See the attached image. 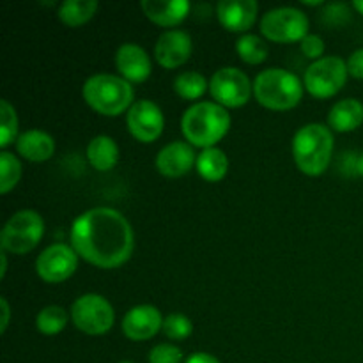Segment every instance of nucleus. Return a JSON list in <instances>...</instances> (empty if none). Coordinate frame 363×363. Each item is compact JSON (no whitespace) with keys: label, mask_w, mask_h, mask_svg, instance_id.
<instances>
[{"label":"nucleus","mask_w":363,"mask_h":363,"mask_svg":"<svg viewBox=\"0 0 363 363\" xmlns=\"http://www.w3.org/2000/svg\"><path fill=\"white\" fill-rule=\"evenodd\" d=\"M140 9L160 27H176L188 18L191 4L188 0H142Z\"/></svg>","instance_id":"18"},{"label":"nucleus","mask_w":363,"mask_h":363,"mask_svg":"<svg viewBox=\"0 0 363 363\" xmlns=\"http://www.w3.org/2000/svg\"><path fill=\"white\" fill-rule=\"evenodd\" d=\"M116 66L121 77L130 84H142L152 71L147 52L135 43H124L119 46L116 53Z\"/></svg>","instance_id":"15"},{"label":"nucleus","mask_w":363,"mask_h":363,"mask_svg":"<svg viewBox=\"0 0 363 363\" xmlns=\"http://www.w3.org/2000/svg\"><path fill=\"white\" fill-rule=\"evenodd\" d=\"M353 7L358 11V13L363 14V0H354Z\"/></svg>","instance_id":"38"},{"label":"nucleus","mask_w":363,"mask_h":363,"mask_svg":"<svg viewBox=\"0 0 363 363\" xmlns=\"http://www.w3.org/2000/svg\"><path fill=\"white\" fill-rule=\"evenodd\" d=\"M162 332L170 340H184L194 332V325L190 319L183 314H169L163 319Z\"/></svg>","instance_id":"29"},{"label":"nucleus","mask_w":363,"mask_h":363,"mask_svg":"<svg viewBox=\"0 0 363 363\" xmlns=\"http://www.w3.org/2000/svg\"><path fill=\"white\" fill-rule=\"evenodd\" d=\"M261 32L273 43H301L308 35V18L296 7H277L262 16Z\"/></svg>","instance_id":"9"},{"label":"nucleus","mask_w":363,"mask_h":363,"mask_svg":"<svg viewBox=\"0 0 363 363\" xmlns=\"http://www.w3.org/2000/svg\"><path fill=\"white\" fill-rule=\"evenodd\" d=\"M209 92L223 108H240L250 99L254 84L238 67H222L209 80Z\"/></svg>","instance_id":"10"},{"label":"nucleus","mask_w":363,"mask_h":363,"mask_svg":"<svg viewBox=\"0 0 363 363\" xmlns=\"http://www.w3.org/2000/svg\"><path fill=\"white\" fill-rule=\"evenodd\" d=\"M149 363H183V351L172 344H158L149 353Z\"/></svg>","instance_id":"30"},{"label":"nucleus","mask_w":363,"mask_h":363,"mask_svg":"<svg viewBox=\"0 0 363 363\" xmlns=\"http://www.w3.org/2000/svg\"><path fill=\"white\" fill-rule=\"evenodd\" d=\"M257 13L255 0H222L216 6L220 25L229 32H247L257 20Z\"/></svg>","instance_id":"17"},{"label":"nucleus","mask_w":363,"mask_h":363,"mask_svg":"<svg viewBox=\"0 0 363 363\" xmlns=\"http://www.w3.org/2000/svg\"><path fill=\"white\" fill-rule=\"evenodd\" d=\"M163 315L152 305H137L123 318V333L133 342L149 340L163 328Z\"/></svg>","instance_id":"14"},{"label":"nucleus","mask_w":363,"mask_h":363,"mask_svg":"<svg viewBox=\"0 0 363 363\" xmlns=\"http://www.w3.org/2000/svg\"><path fill=\"white\" fill-rule=\"evenodd\" d=\"M16 151L28 162H48L55 152V140L46 131L27 130L16 138Z\"/></svg>","instance_id":"19"},{"label":"nucleus","mask_w":363,"mask_h":363,"mask_svg":"<svg viewBox=\"0 0 363 363\" xmlns=\"http://www.w3.org/2000/svg\"><path fill=\"white\" fill-rule=\"evenodd\" d=\"M354 167H357V174H358V176L363 177V152L357 158V163H354Z\"/></svg>","instance_id":"37"},{"label":"nucleus","mask_w":363,"mask_h":363,"mask_svg":"<svg viewBox=\"0 0 363 363\" xmlns=\"http://www.w3.org/2000/svg\"><path fill=\"white\" fill-rule=\"evenodd\" d=\"M0 261H2V266H0V279H4V277H6V272H7V255L4 250H2V254H0Z\"/></svg>","instance_id":"36"},{"label":"nucleus","mask_w":363,"mask_h":363,"mask_svg":"<svg viewBox=\"0 0 363 363\" xmlns=\"http://www.w3.org/2000/svg\"><path fill=\"white\" fill-rule=\"evenodd\" d=\"M301 52L305 57L312 60L323 59V53H325V41H323L321 35L318 34H308L307 38L301 39Z\"/></svg>","instance_id":"32"},{"label":"nucleus","mask_w":363,"mask_h":363,"mask_svg":"<svg viewBox=\"0 0 363 363\" xmlns=\"http://www.w3.org/2000/svg\"><path fill=\"white\" fill-rule=\"evenodd\" d=\"M87 160L99 172H108L119 162V147L108 135H98L87 145Z\"/></svg>","instance_id":"21"},{"label":"nucleus","mask_w":363,"mask_h":363,"mask_svg":"<svg viewBox=\"0 0 363 363\" xmlns=\"http://www.w3.org/2000/svg\"><path fill=\"white\" fill-rule=\"evenodd\" d=\"M82 96L94 112L106 117H116L133 106L135 91L130 82L124 80L123 77L99 73L85 80Z\"/></svg>","instance_id":"4"},{"label":"nucleus","mask_w":363,"mask_h":363,"mask_svg":"<svg viewBox=\"0 0 363 363\" xmlns=\"http://www.w3.org/2000/svg\"><path fill=\"white\" fill-rule=\"evenodd\" d=\"M191 38L184 30H167L158 38L155 45V59L165 69H176L183 66L191 55Z\"/></svg>","instance_id":"13"},{"label":"nucleus","mask_w":363,"mask_h":363,"mask_svg":"<svg viewBox=\"0 0 363 363\" xmlns=\"http://www.w3.org/2000/svg\"><path fill=\"white\" fill-rule=\"evenodd\" d=\"M126 126L138 142L151 144L162 135L165 117L156 103L149 101V99H140V101H135L133 106L128 110Z\"/></svg>","instance_id":"12"},{"label":"nucleus","mask_w":363,"mask_h":363,"mask_svg":"<svg viewBox=\"0 0 363 363\" xmlns=\"http://www.w3.org/2000/svg\"><path fill=\"white\" fill-rule=\"evenodd\" d=\"M197 165L194 147L186 142H172L165 145L156 156V169L165 177H181Z\"/></svg>","instance_id":"16"},{"label":"nucleus","mask_w":363,"mask_h":363,"mask_svg":"<svg viewBox=\"0 0 363 363\" xmlns=\"http://www.w3.org/2000/svg\"><path fill=\"white\" fill-rule=\"evenodd\" d=\"M21 177V163L13 152H0V194H9Z\"/></svg>","instance_id":"27"},{"label":"nucleus","mask_w":363,"mask_h":363,"mask_svg":"<svg viewBox=\"0 0 363 363\" xmlns=\"http://www.w3.org/2000/svg\"><path fill=\"white\" fill-rule=\"evenodd\" d=\"M347 73L353 78H363V48L357 50L347 59Z\"/></svg>","instance_id":"33"},{"label":"nucleus","mask_w":363,"mask_h":363,"mask_svg":"<svg viewBox=\"0 0 363 363\" xmlns=\"http://www.w3.org/2000/svg\"><path fill=\"white\" fill-rule=\"evenodd\" d=\"M96 11V0H64L59 7V18L67 27H80L94 16Z\"/></svg>","instance_id":"23"},{"label":"nucleus","mask_w":363,"mask_h":363,"mask_svg":"<svg viewBox=\"0 0 363 363\" xmlns=\"http://www.w3.org/2000/svg\"><path fill=\"white\" fill-rule=\"evenodd\" d=\"M0 305H2V323H0V333H4L7 330V326H9L11 308H9V303H7L6 298H2V300H0Z\"/></svg>","instance_id":"35"},{"label":"nucleus","mask_w":363,"mask_h":363,"mask_svg":"<svg viewBox=\"0 0 363 363\" xmlns=\"http://www.w3.org/2000/svg\"><path fill=\"white\" fill-rule=\"evenodd\" d=\"M363 124V103L354 98L340 99L328 113V126L339 133H350Z\"/></svg>","instance_id":"20"},{"label":"nucleus","mask_w":363,"mask_h":363,"mask_svg":"<svg viewBox=\"0 0 363 363\" xmlns=\"http://www.w3.org/2000/svg\"><path fill=\"white\" fill-rule=\"evenodd\" d=\"M347 20H350V9H347L346 4H330L323 13V21L332 25V27L344 25Z\"/></svg>","instance_id":"31"},{"label":"nucleus","mask_w":363,"mask_h":363,"mask_svg":"<svg viewBox=\"0 0 363 363\" xmlns=\"http://www.w3.org/2000/svg\"><path fill=\"white\" fill-rule=\"evenodd\" d=\"M184 363H220L218 358H215L209 353H194L191 357L186 358Z\"/></svg>","instance_id":"34"},{"label":"nucleus","mask_w":363,"mask_h":363,"mask_svg":"<svg viewBox=\"0 0 363 363\" xmlns=\"http://www.w3.org/2000/svg\"><path fill=\"white\" fill-rule=\"evenodd\" d=\"M71 319L80 332L87 335H103L110 332L116 321V312L101 294L89 293L77 298L71 307Z\"/></svg>","instance_id":"8"},{"label":"nucleus","mask_w":363,"mask_h":363,"mask_svg":"<svg viewBox=\"0 0 363 363\" xmlns=\"http://www.w3.org/2000/svg\"><path fill=\"white\" fill-rule=\"evenodd\" d=\"M230 128L227 108L215 101H201L191 105L181 117V131L191 145L209 149L222 140Z\"/></svg>","instance_id":"2"},{"label":"nucleus","mask_w":363,"mask_h":363,"mask_svg":"<svg viewBox=\"0 0 363 363\" xmlns=\"http://www.w3.org/2000/svg\"><path fill=\"white\" fill-rule=\"evenodd\" d=\"M236 52L243 62L255 66V64H261L266 60V57H268V45L259 35L243 34L236 41Z\"/></svg>","instance_id":"25"},{"label":"nucleus","mask_w":363,"mask_h":363,"mask_svg":"<svg viewBox=\"0 0 363 363\" xmlns=\"http://www.w3.org/2000/svg\"><path fill=\"white\" fill-rule=\"evenodd\" d=\"M45 234V220L34 209L16 211L2 229L0 245L4 252L23 255L34 250Z\"/></svg>","instance_id":"6"},{"label":"nucleus","mask_w":363,"mask_h":363,"mask_svg":"<svg viewBox=\"0 0 363 363\" xmlns=\"http://www.w3.org/2000/svg\"><path fill=\"white\" fill-rule=\"evenodd\" d=\"M333 133L325 124L312 123L294 133L293 158L305 176L318 177L325 174L333 156Z\"/></svg>","instance_id":"3"},{"label":"nucleus","mask_w":363,"mask_h":363,"mask_svg":"<svg viewBox=\"0 0 363 363\" xmlns=\"http://www.w3.org/2000/svg\"><path fill=\"white\" fill-rule=\"evenodd\" d=\"M18 133V116L14 106L7 99L0 101V147L6 151L14 142Z\"/></svg>","instance_id":"28"},{"label":"nucleus","mask_w":363,"mask_h":363,"mask_svg":"<svg viewBox=\"0 0 363 363\" xmlns=\"http://www.w3.org/2000/svg\"><path fill=\"white\" fill-rule=\"evenodd\" d=\"M67 321H69V314L62 307L50 305V307H45L38 314L35 326H38V332L43 333V335H57V333L66 328Z\"/></svg>","instance_id":"26"},{"label":"nucleus","mask_w":363,"mask_h":363,"mask_svg":"<svg viewBox=\"0 0 363 363\" xmlns=\"http://www.w3.org/2000/svg\"><path fill=\"white\" fill-rule=\"evenodd\" d=\"M195 167H197V172L201 174L202 179L209 181V183H216V181H222L227 176L229 158L218 147L202 149L201 155L197 156V165Z\"/></svg>","instance_id":"22"},{"label":"nucleus","mask_w":363,"mask_h":363,"mask_svg":"<svg viewBox=\"0 0 363 363\" xmlns=\"http://www.w3.org/2000/svg\"><path fill=\"white\" fill-rule=\"evenodd\" d=\"M208 87V80L197 71H184V73L177 74L176 80H174V91L179 98L186 99V101H195L201 96H204Z\"/></svg>","instance_id":"24"},{"label":"nucleus","mask_w":363,"mask_h":363,"mask_svg":"<svg viewBox=\"0 0 363 363\" xmlns=\"http://www.w3.org/2000/svg\"><path fill=\"white\" fill-rule=\"evenodd\" d=\"M71 247L89 264L119 268L133 254V229L117 209L92 208L71 225Z\"/></svg>","instance_id":"1"},{"label":"nucleus","mask_w":363,"mask_h":363,"mask_svg":"<svg viewBox=\"0 0 363 363\" xmlns=\"http://www.w3.org/2000/svg\"><path fill=\"white\" fill-rule=\"evenodd\" d=\"M305 85L300 78L282 67L261 71L254 82V96L262 106L277 112L291 110L301 101Z\"/></svg>","instance_id":"5"},{"label":"nucleus","mask_w":363,"mask_h":363,"mask_svg":"<svg viewBox=\"0 0 363 363\" xmlns=\"http://www.w3.org/2000/svg\"><path fill=\"white\" fill-rule=\"evenodd\" d=\"M78 266V254L71 245L55 243L39 254L35 272L41 280L48 284H60L73 277Z\"/></svg>","instance_id":"11"},{"label":"nucleus","mask_w":363,"mask_h":363,"mask_svg":"<svg viewBox=\"0 0 363 363\" xmlns=\"http://www.w3.org/2000/svg\"><path fill=\"white\" fill-rule=\"evenodd\" d=\"M119 363H133V362H128V360H124V362H119Z\"/></svg>","instance_id":"39"},{"label":"nucleus","mask_w":363,"mask_h":363,"mask_svg":"<svg viewBox=\"0 0 363 363\" xmlns=\"http://www.w3.org/2000/svg\"><path fill=\"white\" fill-rule=\"evenodd\" d=\"M347 74V64L340 57H323L305 69L303 85L308 94L326 99L335 96L346 85Z\"/></svg>","instance_id":"7"}]
</instances>
